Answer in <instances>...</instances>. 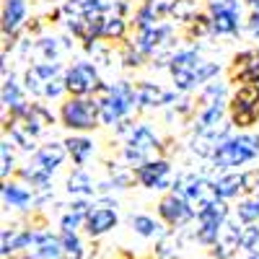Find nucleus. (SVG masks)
I'll use <instances>...</instances> for the list:
<instances>
[{
    "mask_svg": "<svg viewBox=\"0 0 259 259\" xmlns=\"http://www.w3.org/2000/svg\"><path fill=\"white\" fill-rule=\"evenodd\" d=\"M96 99L101 104V124H106V127H117L119 122L130 119V114L138 109V91L124 78L104 83Z\"/></svg>",
    "mask_w": 259,
    "mask_h": 259,
    "instance_id": "f257e3e1",
    "label": "nucleus"
},
{
    "mask_svg": "<svg viewBox=\"0 0 259 259\" xmlns=\"http://www.w3.org/2000/svg\"><path fill=\"white\" fill-rule=\"evenodd\" d=\"M259 158V135L256 133H236L228 138L210 161L215 174H226V171H239V166H246Z\"/></svg>",
    "mask_w": 259,
    "mask_h": 259,
    "instance_id": "f03ea898",
    "label": "nucleus"
},
{
    "mask_svg": "<svg viewBox=\"0 0 259 259\" xmlns=\"http://www.w3.org/2000/svg\"><path fill=\"white\" fill-rule=\"evenodd\" d=\"M122 143H124L122 145V158H124V163L130 168H138V166H143L148 161H153L156 153L163 148L161 138L156 135V130L150 127L148 122H135Z\"/></svg>",
    "mask_w": 259,
    "mask_h": 259,
    "instance_id": "7ed1b4c3",
    "label": "nucleus"
},
{
    "mask_svg": "<svg viewBox=\"0 0 259 259\" xmlns=\"http://www.w3.org/2000/svg\"><path fill=\"white\" fill-rule=\"evenodd\" d=\"M57 117L70 133H91L101 122V104L96 96H70L60 106Z\"/></svg>",
    "mask_w": 259,
    "mask_h": 259,
    "instance_id": "20e7f679",
    "label": "nucleus"
},
{
    "mask_svg": "<svg viewBox=\"0 0 259 259\" xmlns=\"http://www.w3.org/2000/svg\"><path fill=\"white\" fill-rule=\"evenodd\" d=\"M171 192L182 194V197L194 207V212H202L205 207H210L212 202H218V189H215V179H210L207 174H197V171H184V174L174 177Z\"/></svg>",
    "mask_w": 259,
    "mask_h": 259,
    "instance_id": "39448f33",
    "label": "nucleus"
},
{
    "mask_svg": "<svg viewBox=\"0 0 259 259\" xmlns=\"http://www.w3.org/2000/svg\"><path fill=\"white\" fill-rule=\"evenodd\" d=\"M101 85V68L89 57L75 60L65 68V89L70 96H96Z\"/></svg>",
    "mask_w": 259,
    "mask_h": 259,
    "instance_id": "423d86ee",
    "label": "nucleus"
},
{
    "mask_svg": "<svg viewBox=\"0 0 259 259\" xmlns=\"http://www.w3.org/2000/svg\"><path fill=\"white\" fill-rule=\"evenodd\" d=\"M202 65V57H200V50L197 47H182L171 55V62H168V75H171V83H174V91L179 94H192L197 91V68Z\"/></svg>",
    "mask_w": 259,
    "mask_h": 259,
    "instance_id": "0eeeda50",
    "label": "nucleus"
},
{
    "mask_svg": "<svg viewBox=\"0 0 259 259\" xmlns=\"http://www.w3.org/2000/svg\"><path fill=\"white\" fill-rule=\"evenodd\" d=\"M228 119L236 130H249L259 122V85H239L228 104Z\"/></svg>",
    "mask_w": 259,
    "mask_h": 259,
    "instance_id": "6e6552de",
    "label": "nucleus"
},
{
    "mask_svg": "<svg viewBox=\"0 0 259 259\" xmlns=\"http://www.w3.org/2000/svg\"><path fill=\"white\" fill-rule=\"evenodd\" d=\"M228 218H231V207H228L226 200H218L210 207H205L202 212H197V218H194L197 228L192 233L194 241L202 244V246H215V241H218V236H221Z\"/></svg>",
    "mask_w": 259,
    "mask_h": 259,
    "instance_id": "1a4fd4ad",
    "label": "nucleus"
},
{
    "mask_svg": "<svg viewBox=\"0 0 259 259\" xmlns=\"http://www.w3.org/2000/svg\"><path fill=\"white\" fill-rule=\"evenodd\" d=\"M119 223V215H117V200L109 197V194H101V197H94V207L85 218V233L91 239H101L104 233H109L114 226Z\"/></svg>",
    "mask_w": 259,
    "mask_h": 259,
    "instance_id": "9d476101",
    "label": "nucleus"
},
{
    "mask_svg": "<svg viewBox=\"0 0 259 259\" xmlns=\"http://www.w3.org/2000/svg\"><path fill=\"white\" fill-rule=\"evenodd\" d=\"M158 218L171 231H182V228H187L194 218H197V212H194V207L182 197V194L168 192V194H163V197L158 200Z\"/></svg>",
    "mask_w": 259,
    "mask_h": 259,
    "instance_id": "9b49d317",
    "label": "nucleus"
},
{
    "mask_svg": "<svg viewBox=\"0 0 259 259\" xmlns=\"http://www.w3.org/2000/svg\"><path fill=\"white\" fill-rule=\"evenodd\" d=\"M174 34H177V24H158V26H150V29H140L133 39V45L145 55V57H156L158 52L174 47Z\"/></svg>",
    "mask_w": 259,
    "mask_h": 259,
    "instance_id": "f8f14e48",
    "label": "nucleus"
},
{
    "mask_svg": "<svg viewBox=\"0 0 259 259\" xmlns=\"http://www.w3.org/2000/svg\"><path fill=\"white\" fill-rule=\"evenodd\" d=\"M65 75L62 70V62H31L29 68L24 70V78H21V83H24L26 94H31L34 99H45V91L47 85Z\"/></svg>",
    "mask_w": 259,
    "mask_h": 259,
    "instance_id": "ddd939ff",
    "label": "nucleus"
},
{
    "mask_svg": "<svg viewBox=\"0 0 259 259\" xmlns=\"http://www.w3.org/2000/svg\"><path fill=\"white\" fill-rule=\"evenodd\" d=\"M135 171V182L145 189H153V192H163L168 189L171 192V184H174V179H171V163L166 158H153V161H148Z\"/></svg>",
    "mask_w": 259,
    "mask_h": 259,
    "instance_id": "4468645a",
    "label": "nucleus"
},
{
    "mask_svg": "<svg viewBox=\"0 0 259 259\" xmlns=\"http://www.w3.org/2000/svg\"><path fill=\"white\" fill-rule=\"evenodd\" d=\"M241 239H244V223L239 218H228L215 246H210V259H233L241 251Z\"/></svg>",
    "mask_w": 259,
    "mask_h": 259,
    "instance_id": "2eb2a0df",
    "label": "nucleus"
},
{
    "mask_svg": "<svg viewBox=\"0 0 259 259\" xmlns=\"http://www.w3.org/2000/svg\"><path fill=\"white\" fill-rule=\"evenodd\" d=\"M138 109H161V106H174L179 99V91H168L161 83L153 80H138Z\"/></svg>",
    "mask_w": 259,
    "mask_h": 259,
    "instance_id": "dca6fc26",
    "label": "nucleus"
},
{
    "mask_svg": "<svg viewBox=\"0 0 259 259\" xmlns=\"http://www.w3.org/2000/svg\"><path fill=\"white\" fill-rule=\"evenodd\" d=\"M26 18H29V3L26 0H3V24H0L3 26V36H6L3 50H8V45L11 47L16 45Z\"/></svg>",
    "mask_w": 259,
    "mask_h": 259,
    "instance_id": "f3484780",
    "label": "nucleus"
},
{
    "mask_svg": "<svg viewBox=\"0 0 259 259\" xmlns=\"http://www.w3.org/2000/svg\"><path fill=\"white\" fill-rule=\"evenodd\" d=\"M34 244V228L31 226H11L3 228V236H0V256L8 259L13 254L29 251Z\"/></svg>",
    "mask_w": 259,
    "mask_h": 259,
    "instance_id": "a211bd4d",
    "label": "nucleus"
},
{
    "mask_svg": "<svg viewBox=\"0 0 259 259\" xmlns=\"http://www.w3.org/2000/svg\"><path fill=\"white\" fill-rule=\"evenodd\" d=\"M0 99H3V112L6 117H21V114H26L29 109V101H26V89L16 80V75H3V91H0Z\"/></svg>",
    "mask_w": 259,
    "mask_h": 259,
    "instance_id": "6ab92c4d",
    "label": "nucleus"
},
{
    "mask_svg": "<svg viewBox=\"0 0 259 259\" xmlns=\"http://www.w3.org/2000/svg\"><path fill=\"white\" fill-rule=\"evenodd\" d=\"M24 259H62L60 233H52L50 228H34V244Z\"/></svg>",
    "mask_w": 259,
    "mask_h": 259,
    "instance_id": "aec40b11",
    "label": "nucleus"
},
{
    "mask_svg": "<svg viewBox=\"0 0 259 259\" xmlns=\"http://www.w3.org/2000/svg\"><path fill=\"white\" fill-rule=\"evenodd\" d=\"M0 194H3V205L11 207V210L26 212V210L36 207V192L29 189V184H24V182H11V179L3 182Z\"/></svg>",
    "mask_w": 259,
    "mask_h": 259,
    "instance_id": "412c9836",
    "label": "nucleus"
},
{
    "mask_svg": "<svg viewBox=\"0 0 259 259\" xmlns=\"http://www.w3.org/2000/svg\"><path fill=\"white\" fill-rule=\"evenodd\" d=\"M226 119H228V104H226V101L207 104V106H197V112H194V117H192V135L215 130L218 124H223Z\"/></svg>",
    "mask_w": 259,
    "mask_h": 259,
    "instance_id": "4be33fe9",
    "label": "nucleus"
},
{
    "mask_svg": "<svg viewBox=\"0 0 259 259\" xmlns=\"http://www.w3.org/2000/svg\"><path fill=\"white\" fill-rule=\"evenodd\" d=\"M233 80L239 85H259V50H244L233 57Z\"/></svg>",
    "mask_w": 259,
    "mask_h": 259,
    "instance_id": "5701e85b",
    "label": "nucleus"
},
{
    "mask_svg": "<svg viewBox=\"0 0 259 259\" xmlns=\"http://www.w3.org/2000/svg\"><path fill=\"white\" fill-rule=\"evenodd\" d=\"M96 187H99V182L85 168H80V166H75L68 174V179H65V192H68L70 197H75V200H91V197H96V194H99Z\"/></svg>",
    "mask_w": 259,
    "mask_h": 259,
    "instance_id": "b1692460",
    "label": "nucleus"
},
{
    "mask_svg": "<svg viewBox=\"0 0 259 259\" xmlns=\"http://www.w3.org/2000/svg\"><path fill=\"white\" fill-rule=\"evenodd\" d=\"M65 158H68V148H65V143H57V140H50L45 143L36 153L31 156V163H36L41 171H47V174L52 177L55 171L65 163Z\"/></svg>",
    "mask_w": 259,
    "mask_h": 259,
    "instance_id": "393cba45",
    "label": "nucleus"
},
{
    "mask_svg": "<svg viewBox=\"0 0 259 259\" xmlns=\"http://www.w3.org/2000/svg\"><path fill=\"white\" fill-rule=\"evenodd\" d=\"M6 138H11V143H13L16 148H21L24 153H31V156L41 148V145L36 143L39 138H36L21 119H13V117H11V119L6 117Z\"/></svg>",
    "mask_w": 259,
    "mask_h": 259,
    "instance_id": "a878e982",
    "label": "nucleus"
},
{
    "mask_svg": "<svg viewBox=\"0 0 259 259\" xmlns=\"http://www.w3.org/2000/svg\"><path fill=\"white\" fill-rule=\"evenodd\" d=\"M130 228H133L138 236H143V239H156L161 241L163 236L171 231L163 221H156L153 215H145V212H130Z\"/></svg>",
    "mask_w": 259,
    "mask_h": 259,
    "instance_id": "bb28decb",
    "label": "nucleus"
},
{
    "mask_svg": "<svg viewBox=\"0 0 259 259\" xmlns=\"http://www.w3.org/2000/svg\"><path fill=\"white\" fill-rule=\"evenodd\" d=\"M215 189H218L221 200H236L246 194V174L244 171H226V174L215 177Z\"/></svg>",
    "mask_w": 259,
    "mask_h": 259,
    "instance_id": "cd10ccee",
    "label": "nucleus"
},
{
    "mask_svg": "<svg viewBox=\"0 0 259 259\" xmlns=\"http://www.w3.org/2000/svg\"><path fill=\"white\" fill-rule=\"evenodd\" d=\"M62 143H65V148H68V156L73 158V163L80 166V168L89 163L94 158V153H96V143L89 135H70V138H65Z\"/></svg>",
    "mask_w": 259,
    "mask_h": 259,
    "instance_id": "c85d7f7f",
    "label": "nucleus"
},
{
    "mask_svg": "<svg viewBox=\"0 0 259 259\" xmlns=\"http://www.w3.org/2000/svg\"><path fill=\"white\" fill-rule=\"evenodd\" d=\"M65 45L60 36H36L34 39V55L39 57V62H60Z\"/></svg>",
    "mask_w": 259,
    "mask_h": 259,
    "instance_id": "c756f323",
    "label": "nucleus"
},
{
    "mask_svg": "<svg viewBox=\"0 0 259 259\" xmlns=\"http://www.w3.org/2000/svg\"><path fill=\"white\" fill-rule=\"evenodd\" d=\"M233 218H239L244 226L259 223V192L256 194H246L239 200V205L233 207Z\"/></svg>",
    "mask_w": 259,
    "mask_h": 259,
    "instance_id": "7c9ffc66",
    "label": "nucleus"
},
{
    "mask_svg": "<svg viewBox=\"0 0 259 259\" xmlns=\"http://www.w3.org/2000/svg\"><path fill=\"white\" fill-rule=\"evenodd\" d=\"M200 13H202L200 0H177V3H174V11H171V18H174V24L189 26Z\"/></svg>",
    "mask_w": 259,
    "mask_h": 259,
    "instance_id": "2f4dec72",
    "label": "nucleus"
},
{
    "mask_svg": "<svg viewBox=\"0 0 259 259\" xmlns=\"http://www.w3.org/2000/svg\"><path fill=\"white\" fill-rule=\"evenodd\" d=\"M124 36H127V16H122V13H106L104 41H122Z\"/></svg>",
    "mask_w": 259,
    "mask_h": 259,
    "instance_id": "473e14b6",
    "label": "nucleus"
},
{
    "mask_svg": "<svg viewBox=\"0 0 259 259\" xmlns=\"http://www.w3.org/2000/svg\"><path fill=\"white\" fill-rule=\"evenodd\" d=\"M11 138H3V143H0V177H3V182H8L11 174H18V168L16 166V153H13V148H11Z\"/></svg>",
    "mask_w": 259,
    "mask_h": 259,
    "instance_id": "72a5a7b5",
    "label": "nucleus"
},
{
    "mask_svg": "<svg viewBox=\"0 0 259 259\" xmlns=\"http://www.w3.org/2000/svg\"><path fill=\"white\" fill-rule=\"evenodd\" d=\"M200 106H207V104H218V101H226L228 96V85L223 80H210L207 85L200 89Z\"/></svg>",
    "mask_w": 259,
    "mask_h": 259,
    "instance_id": "f704fd0d",
    "label": "nucleus"
},
{
    "mask_svg": "<svg viewBox=\"0 0 259 259\" xmlns=\"http://www.w3.org/2000/svg\"><path fill=\"white\" fill-rule=\"evenodd\" d=\"M60 241H62V259H83L85 249L78 233H68V231H60Z\"/></svg>",
    "mask_w": 259,
    "mask_h": 259,
    "instance_id": "c9c22d12",
    "label": "nucleus"
},
{
    "mask_svg": "<svg viewBox=\"0 0 259 259\" xmlns=\"http://www.w3.org/2000/svg\"><path fill=\"white\" fill-rule=\"evenodd\" d=\"M119 60H122V65H124V68L127 70H135V68H140V65L148 60L135 45H133V41H130V45H124V50H122V55H119Z\"/></svg>",
    "mask_w": 259,
    "mask_h": 259,
    "instance_id": "e433bc0d",
    "label": "nucleus"
},
{
    "mask_svg": "<svg viewBox=\"0 0 259 259\" xmlns=\"http://www.w3.org/2000/svg\"><path fill=\"white\" fill-rule=\"evenodd\" d=\"M241 251L256 254L259 251V223L244 226V239H241Z\"/></svg>",
    "mask_w": 259,
    "mask_h": 259,
    "instance_id": "4c0bfd02",
    "label": "nucleus"
},
{
    "mask_svg": "<svg viewBox=\"0 0 259 259\" xmlns=\"http://www.w3.org/2000/svg\"><path fill=\"white\" fill-rule=\"evenodd\" d=\"M246 31L251 34V39L259 45V13H254V11H251V16L246 18Z\"/></svg>",
    "mask_w": 259,
    "mask_h": 259,
    "instance_id": "58836bf2",
    "label": "nucleus"
},
{
    "mask_svg": "<svg viewBox=\"0 0 259 259\" xmlns=\"http://www.w3.org/2000/svg\"><path fill=\"white\" fill-rule=\"evenodd\" d=\"M246 3H249V8H251L254 13H259V0H246Z\"/></svg>",
    "mask_w": 259,
    "mask_h": 259,
    "instance_id": "ea45409f",
    "label": "nucleus"
},
{
    "mask_svg": "<svg viewBox=\"0 0 259 259\" xmlns=\"http://www.w3.org/2000/svg\"><path fill=\"white\" fill-rule=\"evenodd\" d=\"M246 259H259V251L256 254H246Z\"/></svg>",
    "mask_w": 259,
    "mask_h": 259,
    "instance_id": "a19ab883",
    "label": "nucleus"
}]
</instances>
